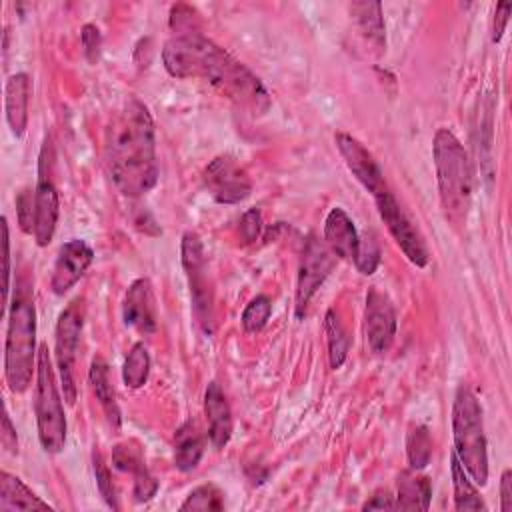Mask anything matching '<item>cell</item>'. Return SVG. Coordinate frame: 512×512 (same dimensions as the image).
<instances>
[{
    "instance_id": "cell-7",
    "label": "cell",
    "mask_w": 512,
    "mask_h": 512,
    "mask_svg": "<svg viewBox=\"0 0 512 512\" xmlns=\"http://www.w3.org/2000/svg\"><path fill=\"white\" fill-rule=\"evenodd\" d=\"M180 260L190 286L192 314L204 334L214 332V290L208 274L204 246L196 232H184L180 242Z\"/></svg>"
},
{
    "instance_id": "cell-42",
    "label": "cell",
    "mask_w": 512,
    "mask_h": 512,
    "mask_svg": "<svg viewBox=\"0 0 512 512\" xmlns=\"http://www.w3.org/2000/svg\"><path fill=\"white\" fill-rule=\"evenodd\" d=\"M362 510H396V502L388 490H380L362 504Z\"/></svg>"
},
{
    "instance_id": "cell-35",
    "label": "cell",
    "mask_w": 512,
    "mask_h": 512,
    "mask_svg": "<svg viewBox=\"0 0 512 512\" xmlns=\"http://www.w3.org/2000/svg\"><path fill=\"white\" fill-rule=\"evenodd\" d=\"M16 218L24 234L34 232V190L24 188L16 196Z\"/></svg>"
},
{
    "instance_id": "cell-5",
    "label": "cell",
    "mask_w": 512,
    "mask_h": 512,
    "mask_svg": "<svg viewBox=\"0 0 512 512\" xmlns=\"http://www.w3.org/2000/svg\"><path fill=\"white\" fill-rule=\"evenodd\" d=\"M454 454L476 486L488 482V444L484 434L482 406L474 392L460 384L452 406Z\"/></svg>"
},
{
    "instance_id": "cell-43",
    "label": "cell",
    "mask_w": 512,
    "mask_h": 512,
    "mask_svg": "<svg viewBox=\"0 0 512 512\" xmlns=\"http://www.w3.org/2000/svg\"><path fill=\"white\" fill-rule=\"evenodd\" d=\"M500 510H512V472L504 470L500 476Z\"/></svg>"
},
{
    "instance_id": "cell-4",
    "label": "cell",
    "mask_w": 512,
    "mask_h": 512,
    "mask_svg": "<svg viewBox=\"0 0 512 512\" xmlns=\"http://www.w3.org/2000/svg\"><path fill=\"white\" fill-rule=\"evenodd\" d=\"M436 182L444 216L450 224L462 226L468 218L474 178L468 152L448 128H438L432 140Z\"/></svg>"
},
{
    "instance_id": "cell-32",
    "label": "cell",
    "mask_w": 512,
    "mask_h": 512,
    "mask_svg": "<svg viewBox=\"0 0 512 512\" xmlns=\"http://www.w3.org/2000/svg\"><path fill=\"white\" fill-rule=\"evenodd\" d=\"M112 464L114 468L122 470V472H138L144 464V458H142V450L136 442H122V444H116L112 448Z\"/></svg>"
},
{
    "instance_id": "cell-30",
    "label": "cell",
    "mask_w": 512,
    "mask_h": 512,
    "mask_svg": "<svg viewBox=\"0 0 512 512\" xmlns=\"http://www.w3.org/2000/svg\"><path fill=\"white\" fill-rule=\"evenodd\" d=\"M272 314V302L268 296L260 294L248 302V306L242 312V328L248 334H258L270 320Z\"/></svg>"
},
{
    "instance_id": "cell-11",
    "label": "cell",
    "mask_w": 512,
    "mask_h": 512,
    "mask_svg": "<svg viewBox=\"0 0 512 512\" xmlns=\"http://www.w3.org/2000/svg\"><path fill=\"white\" fill-rule=\"evenodd\" d=\"M374 202H376V208H378V214H380L382 222L386 224L390 236L396 240V244L400 246L404 256L414 266L424 268L430 260V252L426 248V242H424L422 234L418 232V228L408 218V214L400 208L394 194L390 190H386L384 194L376 196Z\"/></svg>"
},
{
    "instance_id": "cell-12",
    "label": "cell",
    "mask_w": 512,
    "mask_h": 512,
    "mask_svg": "<svg viewBox=\"0 0 512 512\" xmlns=\"http://www.w3.org/2000/svg\"><path fill=\"white\" fill-rule=\"evenodd\" d=\"M202 180L218 204H238L252 192L248 172L230 154H220L210 160L202 172Z\"/></svg>"
},
{
    "instance_id": "cell-41",
    "label": "cell",
    "mask_w": 512,
    "mask_h": 512,
    "mask_svg": "<svg viewBox=\"0 0 512 512\" xmlns=\"http://www.w3.org/2000/svg\"><path fill=\"white\" fill-rule=\"evenodd\" d=\"M2 230H4V312L10 306L8 304V290H10V234H8V224L6 218H2Z\"/></svg>"
},
{
    "instance_id": "cell-34",
    "label": "cell",
    "mask_w": 512,
    "mask_h": 512,
    "mask_svg": "<svg viewBox=\"0 0 512 512\" xmlns=\"http://www.w3.org/2000/svg\"><path fill=\"white\" fill-rule=\"evenodd\" d=\"M168 24H170L172 34H186V32L202 30L200 22H198V12L188 4H174L170 8Z\"/></svg>"
},
{
    "instance_id": "cell-20",
    "label": "cell",
    "mask_w": 512,
    "mask_h": 512,
    "mask_svg": "<svg viewBox=\"0 0 512 512\" xmlns=\"http://www.w3.org/2000/svg\"><path fill=\"white\" fill-rule=\"evenodd\" d=\"M0 510L2 512H28V510H52L48 502L38 498L18 476L0 472Z\"/></svg>"
},
{
    "instance_id": "cell-19",
    "label": "cell",
    "mask_w": 512,
    "mask_h": 512,
    "mask_svg": "<svg viewBox=\"0 0 512 512\" xmlns=\"http://www.w3.org/2000/svg\"><path fill=\"white\" fill-rule=\"evenodd\" d=\"M28 102H30V78L24 72H16L6 82L4 110L6 120L16 138L24 136L28 126Z\"/></svg>"
},
{
    "instance_id": "cell-14",
    "label": "cell",
    "mask_w": 512,
    "mask_h": 512,
    "mask_svg": "<svg viewBox=\"0 0 512 512\" xmlns=\"http://www.w3.org/2000/svg\"><path fill=\"white\" fill-rule=\"evenodd\" d=\"M366 342L374 354H386L396 336V310L386 294L370 288L364 308Z\"/></svg>"
},
{
    "instance_id": "cell-31",
    "label": "cell",
    "mask_w": 512,
    "mask_h": 512,
    "mask_svg": "<svg viewBox=\"0 0 512 512\" xmlns=\"http://www.w3.org/2000/svg\"><path fill=\"white\" fill-rule=\"evenodd\" d=\"M92 466H94V476H96V486H98V492L100 496L104 498V502L112 508V510H118V500H116V490H114V484H112V474L104 462V456L100 450L94 448L92 452Z\"/></svg>"
},
{
    "instance_id": "cell-1",
    "label": "cell",
    "mask_w": 512,
    "mask_h": 512,
    "mask_svg": "<svg viewBox=\"0 0 512 512\" xmlns=\"http://www.w3.org/2000/svg\"><path fill=\"white\" fill-rule=\"evenodd\" d=\"M162 62L170 76L204 80L224 98L252 114H264L270 108V96L260 78L206 38L202 30L172 34L162 48Z\"/></svg>"
},
{
    "instance_id": "cell-25",
    "label": "cell",
    "mask_w": 512,
    "mask_h": 512,
    "mask_svg": "<svg viewBox=\"0 0 512 512\" xmlns=\"http://www.w3.org/2000/svg\"><path fill=\"white\" fill-rule=\"evenodd\" d=\"M450 472H452V488H454V508L456 510H486L482 496L476 490V484L468 476V472L458 462L456 454H450Z\"/></svg>"
},
{
    "instance_id": "cell-3",
    "label": "cell",
    "mask_w": 512,
    "mask_h": 512,
    "mask_svg": "<svg viewBox=\"0 0 512 512\" xmlns=\"http://www.w3.org/2000/svg\"><path fill=\"white\" fill-rule=\"evenodd\" d=\"M36 308L28 280L18 278L8 310V332L4 348V376L12 392L22 394L36 372Z\"/></svg>"
},
{
    "instance_id": "cell-15",
    "label": "cell",
    "mask_w": 512,
    "mask_h": 512,
    "mask_svg": "<svg viewBox=\"0 0 512 512\" xmlns=\"http://www.w3.org/2000/svg\"><path fill=\"white\" fill-rule=\"evenodd\" d=\"M122 320L128 328L142 336H150L158 328V312H156V296L148 278H136L122 302Z\"/></svg>"
},
{
    "instance_id": "cell-13",
    "label": "cell",
    "mask_w": 512,
    "mask_h": 512,
    "mask_svg": "<svg viewBox=\"0 0 512 512\" xmlns=\"http://www.w3.org/2000/svg\"><path fill=\"white\" fill-rule=\"evenodd\" d=\"M334 142H336V148H338L340 156L344 158L348 170L374 198L384 194L386 190H390L384 180V172H382L380 164L376 162L372 152L360 140H356L354 136H350L346 132H336Z\"/></svg>"
},
{
    "instance_id": "cell-24",
    "label": "cell",
    "mask_w": 512,
    "mask_h": 512,
    "mask_svg": "<svg viewBox=\"0 0 512 512\" xmlns=\"http://www.w3.org/2000/svg\"><path fill=\"white\" fill-rule=\"evenodd\" d=\"M204 454V438L194 420H186L174 434V466L192 472Z\"/></svg>"
},
{
    "instance_id": "cell-18",
    "label": "cell",
    "mask_w": 512,
    "mask_h": 512,
    "mask_svg": "<svg viewBox=\"0 0 512 512\" xmlns=\"http://www.w3.org/2000/svg\"><path fill=\"white\" fill-rule=\"evenodd\" d=\"M204 414L208 420V440L216 450H222L232 438V410L218 382L206 386Z\"/></svg>"
},
{
    "instance_id": "cell-38",
    "label": "cell",
    "mask_w": 512,
    "mask_h": 512,
    "mask_svg": "<svg viewBox=\"0 0 512 512\" xmlns=\"http://www.w3.org/2000/svg\"><path fill=\"white\" fill-rule=\"evenodd\" d=\"M260 230H262V216L256 208L244 212L242 220H240V236L246 244H252L258 240L260 236Z\"/></svg>"
},
{
    "instance_id": "cell-33",
    "label": "cell",
    "mask_w": 512,
    "mask_h": 512,
    "mask_svg": "<svg viewBox=\"0 0 512 512\" xmlns=\"http://www.w3.org/2000/svg\"><path fill=\"white\" fill-rule=\"evenodd\" d=\"M380 264V248L378 242L374 240L372 234H364L360 236V246H358V254L354 258V266L360 274L370 276L376 272Z\"/></svg>"
},
{
    "instance_id": "cell-8",
    "label": "cell",
    "mask_w": 512,
    "mask_h": 512,
    "mask_svg": "<svg viewBox=\"0 0 512 512\" xmlns=\"http://www.w3.org/2000/svg\"><path fill=\"white\" fill-rule=\"evenodd\" d=\"M84 298H74L58 316L56 322V346H54V356H56V368L60 376V388L64 394V400L68 404L76 402V378H74V368H76V352L80 344V334L84 326Z\"/></svg>"
},
{
    "instance_id": "cell-27",
    "label": "cell",
    "mask_w": 512,
    "mask_h": 512,
    "mask_svg": "<svg viewBox=\"0 0 512 512\" xmlns=\"http://www.w3.org/2000/svg\"><path fill=\"white\" fill-rule=\"evenodd\" d=\"M150 374V354L148 348L142 342H136L130 352L126 354L124 366H122V380L124 386L130 390H138L148 382Z\"/></svg>"
},
{
    "instance_id": "cell-22",
    "label": "cell",
    "mask_w": 512,
    "mask_h": 512,
    "mask_svg": "<svg viewBox=\"0 0 512 512\" xmlns=\"http://www.w3.org/2000/svg\"><path fill=\"white\" fill-rule=\"evenodd\" d=\"M432 486L420 470H404L396 482V510H428Z\"/></svg>"
},
{
    "instance_id": "cell-26",
    "label": "cell",
    "mask_w": 512,
    "mask_h": 512,
    "mask_svg": "<svg viewBox=\"0 0 512 512\" xmlns=\"http://www.w3.org/2000/svg\"><path fill=\"white\" fill-rule=\"evenodd\" d=\"M324 332H326V342H328V360H330V368L338 370L346 356H348V348H350V338L338 318V314L334 310H328L324 316Z\"/></svg>"
},
{
    "instance_id": "cell-40",
    "label": "cell",
    "mask_w": 512,
    "mask_h": 512,
    "mask_svg": "<svg viewBox=\"0 0 512 512\" xmlns=\"http://www.w3.org/2000/svg\"><path fill=\"white\" fill-rule=\"evenodd\" d=\"M0 442L2 446L10 452V454H18V436H16V428L10 422V414L4 408L2 414V434H0Z\"/></svg>"
},
{
    "instance_id": "cell-28",
    "label": "cell",
    "mask_w": 512,
    "mask_h": 512,
    "mask_svg": "<svg viewBox=\"0 0 512 512\" xmlns=\"http://www.w3.org/2000/svg\"><path fill=\"white\" fill-rule=\"evenodd\" d=\"M406 454L412 470H422L432 458V438L426 426H414L406 436Z\"/></svg>"
},
{
    "instance_id": "cell-16",
    "label": "cell",
    "mask_w": 512,
    "mask_h": 512,
    "mask_svg": "<svg viewBox=\"0 0 512 512\" xmlns=\"http://www.w3.org/2000/svg\"><path fill=\"white\" fill-rule=\"evenodd\" d=\"M94 260V250L80 238H72L62 244L50 278V288L54 294H66L88 270Z\"/></svg>"
},
{
    "instance_id": "cell-17",
    "label": "cell",
    "mask_w": 512,
    "mask_h": 512,
    "mask_svg": "<svg viewBox=\"0 0 512 512\" xmlns=\"http://www.w3.org/2000/svg\"><path fill=\"white\" fill-rule=\"evenodd\" d=\"M324 242L336 258L354 262L360 246V234L354 220L340 206H334L324 220Z\"/></svg>"
},
{
    "instance_id": "cell-21",
    "label": "cell",
    "mask_w": 512,
    "mask_h": 512,
    "mask_svg": "<svg viewBox=\"0 0 512 512\" xmlns=\"http://www.w3.org/2000/svg\"><path fill=\"white\" fill-rule=\"evenodd\" d=\"M88 382H90V388H92V394L96 396L100 408L104 410L106 414V420L108 424L118 430L120 428V408H118V402H116V392L110 384V372H108V364L102 356H96L90 364V370H88Z\"/></svg>"
},
{
    "instance_id": "cell-23",
    "label": "cell",
    "mask_w": 512,
    "mask_h": 512,
    "mask_svg": "<svg viewBox=\"0 0 512 512\" xmlns=\"http://www.w3.org/2000/svg\"><path fill=\"white\" fill-rule=\"evenodd\" d=\"M350 16L356 22L358 32L362 38L376 48V52H384L386 48V30H384V18H382V6L380 2H352L350 4Z\"/></svg>"
},
{
    "instance_id": "cell-2",
    "label": "cell",
    "mask_w": 512,
    "mask_h": 512,
    "mask_svg": "<svg viewBox=\"0 0 512 512\" xmlns=\"http://www.w3.org/2000/svg\"><path fill=\"white\" fill-rule=\"evenodd\" d=\"M106 164L116 188L130 198L150 192L158 182L154 120L144 102L128 98L106 128Z\"/></svg>"
},
{
    "instance_id": "cell-36",
    "label": "cell",
    "mask_w": 512,
    "mask_h": 512,
    "mask_svg": "<svg viewBox=\"0 0 512 512\" xmlns=\"http://www.w3.org/2000/svg\"><path fill=\"white\" fill-rule=\"evenodd\" d=\"M134 476V500L136 502H148L152 496H156L158 492V480L148 472L146 466H142L138 472L132 474Z\"/></svg>"
},
{
    "instance_id": "cell-9",
    "label": "cell",
    "mask_w": 512,
    "mask_h": 512,
    "mask_svg": "<svg viewBox=\"0 0 512 512\" xmlns=\"http://www.w3.org/2000/svg\"><path fill=\"white\" fill-rule=\"evenodd\" d=\"M336 264L334 252L326 246L324 240L310 234L304 240L300 264H298V278H296V316L302 318L308 302L324 284L328 274Z\"/></svg>"
},
{
    "instance_id": "cell-29",
    "label": "cell",
    "mask_w": 512,
    "mask_h": 512,
    "mask_svg": "<svg viewBox=\"0 0 512 512\" xmlns=\"http://www.w3.org/2000/svg\"><path fill=\"white\" fill-rule=\"evenodd\" d=\"M224 508L222 492L214 484H202L194 488L180 504L182 512H218Z\"/></svg>"
},
{
    "instance_id": "cell-6",
    "label": "cell",
    "mask_w": 512,
    "mask_h": 512,
    "mask_svg": "<svg viewBox=\"0 0 512 512\" xmlns=\"http://www.w3.org/2000/svg\"><path fill=\"white\" fill-rule=\"evenodd\" d=\"M34 414L42 448L50 454L62 452L66 444V416L46 344L38 346Z\"/></svg>"
},
{
    "instance_id": "cell-10",
    "label": "cell",
    "mask_w": 512,
    "mask_h": 512,
    "mask_svg": "<svg viewBox=\"0 0 512 512\" xmlns=\"http://www.w3.org/2000/svg\"><path fill=\"white\" fill-rule=\"evenodd\" d=\"M50 142H44V148L40 152V164H38V182L34 188V240L38 246H48L54 238L56 224H58V212H60V198L58 188L52 180V156Z\"/></svg>"
},
{
    "instance_id": "cell-39",
    "label": "cell",
    "mask_w": 512,
    "mask_h": 512,
    "mask_svg": "<svg viewBox=\"0 0 512 512\" xmlns=\"http://www.w3.org/2000/svg\"><path fill=\"white\" fill-rule=\"evenodd\" d=\"M510 12H512V4H510V2H500V4L496 6V12H494V26H492V42H500L504 30H506Z\"/></svg>"
},
{
    "instance_id": "cell-37",
    "label": "cell",
    "mask_w": 512,
    "mask_h": 512,
    "mask_svg": "<svg viewBox=\"0 0 512 512\" xmlns=\"http://www.w3.org/2000/svg\"><path fill=\"white\" fill-rule=\"evenodd\" d=\"M80 40H82L86 60L90 64H96L100 60V50H102V34L98 30V26L84 24L80 30Z\"/></svg>"
}]
</instances>
